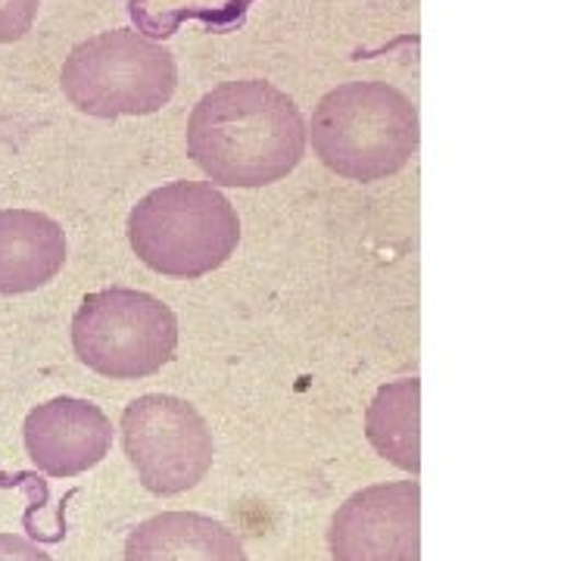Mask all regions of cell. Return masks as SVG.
I'll use <instances>...</instances> for the list:
<instances>
[{
  "label": "cell",
  "mask_w": 561,
  "mask_h": 561,
  "mask_svg": "<svg viewBox=\"0 0 561 561\" xmlns=\"http://www.w3.org/2000/svg\"><path fill=\"white\" fill-rule=\"evenodd\" d=\"M306 138L331 172L381 181L415 157L419 106L387 81H346L321 98Z\"/></svg>",
  "instance_id": "cell-2"
},
{
  "label": "cell",
  "mask_w": 561,
  "mask_h": 561,
  "mask_svg": "<svg viewBox=\"0 0 561 561\" xmlns=\"http://www.w3.org/2000/svg\"><path fill=\"white\" fill-rule=\"evenodd\" d=\"M334 561H421V486H365L343 502L328 530Z\"/></svg>",
  "instance_id": "cell-7"
},
{
  "label": "cell",
  "mask_w": 561,
  "mask_h": 561,
  "mask_svg": "<svg viewBox=\"0 0 561 561\" xmlns=\"http://www.w3.org/2000/svg\"><path fill=\"white\" fill-rule=\"evenodd\" d=\"M41 0H0V44L22 41L38 16Z\"/></svg>",
  "instance_id": "cell-12"
},
{
  "label": "cell",
  "mask_w": 561,
  "mask_h": 561,
  "mask_svg": "<svg viewBox=\"0 0 561 561\" xmlns=\"http://www.w3.org/2000/svg\"><path fill=\"white\" fill-rule=\"evenodd\" d=\"M0 561H50L38 546L22 540L16 534H0Z\"/></svg>",
  "instance_id": "cell-13"
},
{
  "label": "cell",
  "mask_w": 561,
  "mask_h": 561,
  "mask_svg": "<svg viewBox=\"0 0 561 561\" xmlns=\"http://www.w3.org/2000/svg\"><path fill=\"white\" fill-rule=\"evenodd\" d=\"M128 241L135 256L157 275L203 278L238 250L241 219L213 184L172 181L131 209Z\"/></svg>",
  "instance_id": "cell-3"
},
{
  "label": "cell",
  "mask_w": 561,
  "mask_h": 561,
  "mask_svg": "<svg viewBox=\"0 0 561 561\" xmlns=\"http://www.w3.org/2000/svg\"><path fill=\"white\" fill-rule=\"evenodd\" d=\"M306 153L297 103L262 79L225 81L187 119V157L221 187H265L287 179Z\"/></svg>",
  "instance_id": "cell-1"
},
{
  "label": "cell",
  "mask_w": 561,
  "mask_h": 561,
  "mask_svg": "<svg viewBox=\"0 0 561 561\" xmlns=\"http://www.w3.org/2000/svg\"><path fill=\"white\" fill-rule=\"evenodd\" d=\"M25 449L35 468L50 478H76L101 465L113 449V421L101 405L57 397L28 412Z\"/></svg>",
  "instance_id": "cell-8"
},
{
  "label": "cell",
  "mask_w": 561,
  "mask_h": 561,
  "mask_svg": "<svg viewBox=\"0 0 561 561\" xmlns=\"http://www.w3.org/2000/svg\"><path fill=\"white\" fill-rule=\"evenodd\" d=\"M125 561H247L234 530L197 512H162L125 540Z\"/></svg>",
  "instance_id": "cell-10"
},
{
  "label": "cell",
  "mask_w": 561,
  "mask_h": 561,
  "mask_svg": "<svg viewBox=\"0 0 561 561\" xmlns=\"http://www.w3.org/2000/svg\"><path fill=\"white\" fill-rule=\"evenodd\" d=\"M421 381H397L378 390L365 412V434L368 443L383 459L397 468L419 474L421 471Z\"/></svg>",
  "instance_id": "cell-11"
},
{
  "label": "cell",
  "mask_w": 561,
  "mask_h": 561,
  "mask_svg": "<svg viewBox=\"0 0 561 561\" xmlns=\"http://www.w3.org/2000/svg\"><path fill=\"white\" fill-rule=\"evenodd\" d=\"M60 88L76 110L98 119L150 116L172 101L179 62L169 47L135 28L81 41L60 69Z\"/></svg>",
  "instance_id": "cell-4"
},
{
  "label": "cell",
  "mask_w": 561,
  "mask_h": 561,
  "mask_svg": "<svg viewBox=\"0 0 561 561\" xmlns=\"http://www.w3.org/2000/svg\"><path fill=\"white\" fill-rule=\"evenodd\" d=\"M122 446L138 481L157 496L194 490L213 468V431L187 400L147 393L122 412Z\"/></svg>",
  "instance_id": "cell-6"
},
{
  "label": "cell",
  "mask_w": 561,
  "mask_h": 561,
  "mask_svg": "<svg viewBox=\"0 0 561 561\" xmlns=\"http://www.w3.org/2000/svg\"><path fill=\"white\" fill-rule=\"evenodd\" d=\"M72 346L91 371L138 381L169 365L179 346V319L157 297L110 287L88 294L72 319Z\"/></svg>",
  "instance_id": "cell-5"
},
{
  "label": "cell",
  "mask_w": 561,
  "mask_h": 561,
  "mask_svg": "<svg viewBox=\"0 0 561 561\" xmlns=\"http://www.w3.org/2000/svg\"><path fill=\"white\" fill-rule=\"evenodd\" d=\"M66 234L35 209H0V294H32L60 275Z\"/></svg>",
  "instance_id": "cell-9"
}]
</instances>
